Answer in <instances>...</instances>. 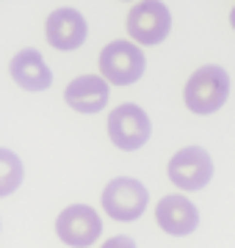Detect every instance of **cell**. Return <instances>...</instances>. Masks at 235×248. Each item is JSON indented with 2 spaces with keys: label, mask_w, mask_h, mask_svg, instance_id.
Segmentation results:
<instances>
[{
  "label": "cell",
  "mask_w": 235,
  "mask_h": 248,
  "mask_svg": "<svg viewBox=\"0 0 235 248\" xmlns=\"http://www.w3.org/2000/svg\"><path fill=\"white\" fill-rule=\"evenodd\" d=\"M55 234L69 248H89L102 234V218L89 204H69L55 218Z\"/></svg>",
  "instance_id": "cell-6"
},
{
  "label": "cell",
  "mask_w": 235,
  "mask_h": 248,
  "mask_svg": "<svg viewBox=\"0 0 235 248\" xmlns=\"http://www.w3.org/2000/svg\"><path fill=\"white\" fill-rule=\"evenodd\" d=\"M230 25L235 28V6H233V11H230Z\"/></svg>",
  "instance_id": "cell-14"
},
{
  "label": "cell",
  "mask_w": 235,
  "mask_h": 248,
  "mask_svg": "<svg viewBox=\"0 0 235 248\" xmlns=\"http://www.w3.org/2000/svg\"><path fill=\"white\" fill-rule=\"evenodd\" d=\"M89 36V22L78 9H55L47 14V22H45V39L47 45L61 50V53H72L86 42Z\"/></svg>",
  "instance_id": "cell-8"
},
{
  "label": "cell",
  "mask_w": 235,
  "mask_h": 248,
  "mask_svg": "<svg viewBox=\"0 0 235 248\" xmlns=\"http://www.w3.org/2000/svg\"><path fill=\"white\" fill-rule=\"evenodd\" d=\"M125 3H127V0H125Z\"/></svg>",
  "instance_id": "cell-16"
},
{
  "label": "cell",
  "mask_w": 235,
  "mask_h": 248,
  "mask_svg": "<svg viewBox=\"0 0 235 248\" xmlns=\"http://www.w3.org/2000/svg\"><path fill=\"white\" fill-rule=\"evenodd\" d=\"M172 31V11L161 0H138L127 14V33L138 47H155Z\"/></svg>",
  "instance_id": "cell-4"
},
{
  "label": "cell",
  "mask_w": 235,
  "mask_h": 248,
  "mask_svg": "<svg viewBox=\"0 0 235 248\" xmlns=\"http://www.w3.org/2000/svg\"><path fill=\"white\" fill-rule=\"evenodd\" d=\"M169 182L174 187H180V193H194L210 185L213 179V157L208 149L202 146H183L180 152H174L169 160Z\"/></svg>",
  "instance_id": "cell-5"
},
{
  "label": "cell",
  "mask_w": 235,
  "mask_h": 248,
  "mask_svg": "<svg viewBox=\"0 0 235 248\" xmlns=\"http://www.w3.org/2000/svg\"><path fill=\"white\" fill-rule=\"evenodd\" d=\"M0 226H3V221H0Z\"/></svg>",
  "instance_id": "cell-15"
},
{
  "label": "cell",
  "mask_w": 235,
  "mask_h": 248,
  "mask_svg": "<svg viewBox=\"0 0 235 248\" xmlns=\"http://www.w3.org/2000/svg\"><path fill=\"white\" fill-rule=\"evenodd\" d=\"M147 69V58L136 42L114 39L111 45L102 47L100 53V78L114 86H133L141 80Z\"/></svg>",
  "instance_id": "cell-2"
},
{
  "label": "cell",
  "mask_w": 235,
  "mask_h": 248,
  "mask_svg": "<svg viewBox=\"0 0 235 248\" xmlns=\"http://www.w3.org/2000/svg\"><path fill=\"white\" fill-rule=\"evenodd\" d=\"M102 248H138V246H136V240H133V237H127V234H117V237L105 240Z\"/></svg>",
  "instance_id": "cell-13"
},
{
  "label": "cell",
  "mask_w": 235,
  "mask_h": 248,
  "mask_svg": "<svg viewBox=\"0 0 235 248\" xmlns=\"http://www.w3.org/2000/svg\"><path fill=\"white\" fill-rule=\"evenodd\" d=\"M111 86L100 75H81V78L69 80V86L64 89L67 105L78 110V113H100L108 105Z\"/></svg>",
  "instance_id": "cell-11"
},
{
  "label": "cell",
  "mask_w": 235,
  "mask_h": 248,
  "mask_svg": "<svg viewBox=\"0 0 235 248\" xmlns=\"http://www.w3.org/2000/svg\"><path fill=\"white\" fill-rule=\"evenodd\" d=\"M155 221L172 237H188L199 226V210L188 196L169 193L163 196L158 202V207H155Z\"/></svg>",
  "instance_id": "cell-9"
},
{
  "label": "cell",
  "mask_w": 235,
  "mask_h": 248,
  "mask_svg": "<svg viewBox=\"0 0 235 248\" xmlns=\"http://www.w3.org/2000/svg\"><path fill=\"white\" fill-rule=\"evenodd\" d=\"M185 108L197 116H210L221 110L230 99V72L218 63H205L188 78L183 89Z\"/></svg>",
  "instance_id": "cell-1"
},
{
  "label": "cell",
  "mask_w": 235,
  "mask_h": 248,
  "mask_svg": "<svg viewBox=\"0 0 235 248\" xmlns=\"http://www.w3.org/2000/svg\"><path fill=\"white\" fill-rule=\"evenodd\" d=\"M150 135H152V122L144 108L133 102L114 108V113L108 116V138L117 149L136 152L150 141Z\"/></svg>",
  "instance_id": "cell-7"
},
{
  "label": "cell",
  "mask_w": 235,
  "mask_h": 248,
  "mask_svg": "<svg viewBox=\"0 0 235 248\" xmlns=\"http://www.w3.org/2000/svg\"><path fill=\"white\" fill-rule=\"evenodd\" d=\"M100 204H102L108 218L130 223L136 218H141L144 210L150 207V190L136 177H114L108 185L102 187Z\"/></svg>",
  "instance_id": "cell-3"
},
{
  "label": "cell",
  "mask_w": 235,
  "mask_h": 248,
  "mask_svg": "<svg viewBox=\"0 0 235 248\" xmlns=\"http://www.w3.org/2000/svg\"><path fill=\"white\" fill-rule=\"evenodd\" d=\"M9 75L19 89L25 91H47L53 86V72L47 66L45 55L39 50H34V47H25V50H19L11 58Z\"/></svg>",
  "instance_id": "cell-10"
},
{
  "label": "cell",
  "mask_w": 235,
  "mask_h": 248,
  "mask_svg": "<svg viewBox=\"0 0 235 248\" xmlns=\"http://www.w3.org/2000/svg\"><path fill=\"white\" fill-rule=\"evenodd\" d=\"M22 179H25V166H22L19 155L6 149V146H0V199H6L14 190H19Z\"/></svg>",
  "instance_id": "cell-12"
}]
</instances>
